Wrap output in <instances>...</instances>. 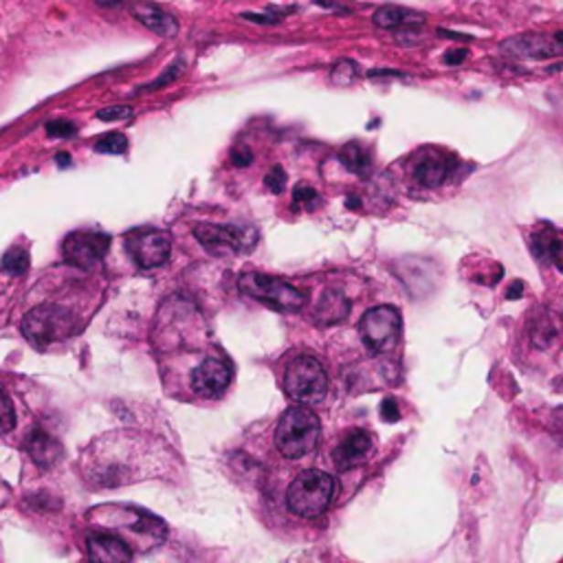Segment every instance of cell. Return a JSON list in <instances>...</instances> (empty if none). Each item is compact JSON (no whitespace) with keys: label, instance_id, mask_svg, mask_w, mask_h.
<instances>
[{"label":"cell","instance_id":"obj_1","mask_svg":"<svg viewBox=\"0 0 563 563\" xmlns=\"http://www.w3.org/2000/svg\"><path fill=\"white\" fill-rule=\"evenodd\" d=\"M175 453L164 442L139 431H111L97 438L84 456V473L90 484L101 489L159 478L170 469Z\"/></svg>","mask_w":563,"mask_h":563},{"label":"cell","instance_id":"obj_2","mask_svg":"<svg viewBox=\"0 0 563 563\" xmlns=\"http://www.w3.org/2000/svg\"><path fill=\"white\" fill-rule=\"evenodd\" d=\"M90 519L97 524H104L112 530L119 539H123L130 546V550L150 552L156 546H161L167 537V526L164 519H159L153 513L143 511L137 506L123 505H108L93 508Z\"/></svg>","mask_w":563,"mask_h":563},{"label":"cell","instance_id":"obj_3","mask_svg":"<svg viewBox=\"0 0 563 563\" xmlns=\"http://www.w3.org/2000/svg\"><path fill=\"white\" fill-rule=\"evenodd\" d=\"M319 419L304 405H293L282 414L275 427V447L284 458L300 460L313 453L319 442Z\"/></svg>","mask_w":563,"mask_h":563},{"label":"cell","instance_id":"obj_4","mask_svg":"<svg viewBox=\"0 0 563 563\" xmlns=\"http://www.w3.org/2000/svg\"><path fill=\"white\" fill-rule=\"evenodd\" d=\"M25 339L37 350H47L51 344L69 339L78 330V317L69 308L58 304H42L31 308L23 319Z\"/></svg>","mask_w":563,"mask_h":563},{"label":"cell","instance_id":"obj_5","mask_svg":"<svg viewBox=\"0 0 563 563\" xmlns=\"http://www.w3.org/2000/svg\"><path fill=\"white\" fill-rule=\"evenodd\" d=\"M335 491H337V484H335L333 475L311 469L291 482L289 491H286V505L295 515L315 519L330 506Z\"/></svg>","mask_w":563,"mask_h":563},{"label":"cell","instance_id":"obj_6","mask_svg":"<svg viewBox=\"0 0 563 563\" xmlns=\"http://www.w3.org/2000/svg\"><path fill=\"white\" fill-rule=\"evenodd\" d=\"M238 289L245 297H251V300L284 313H297L306 302L304 291L295 289L286 280L264 273H245L238 282Z\"/></svg>","mask_w":563,"mask_h":563},{"label":"cell","instance_id":"obj_7","mask_svg":"<svg viewBox=\"0 0 563 563\" xmlns=\"http://www.w3.org/2000/svg\"><path fill=\"white\" fill-rule=\"evenodd\" d=\"M284 392L286 397L300 405H315L324 400L328 392V377L324 366L315 356H297L286 367L284 375Z\"/></svg>","mask_w":563,"mask_h":563},{"label":"cell","instance_id":"obj_8","mask_svg":"<svg viewBox=\"0 0 563 563\" xmlns=\"http://www.w3.org/2000/svg\"><path fill=\"white\" fill-rule=\"evenodd\" d=\"M194 238L214 256H238L249 253L258 242V231L251 227L197 225Z\"/></svg>","mask_w":563,"mask_h":563},{"label":"cell","instance_id":"obj_9","mask_svg":"<svg viewBox=\"0 0 563 563\" xmlns=\"http://www.w3.org/2000/svg\"><path fill=\"white\" fill-rule=\"evenodd\" d=\"M403 319L394 306H377L367 311L359 324V335L366 348L372 352H388L398 344Z\"/></svg>","mask_w":563,"mask_h":563},{"label":"cell","instance_id":"obj_10","mask_svg":"<svg viewBox=\"0 0 563 563\" xmlns=\"http://www.w3.org/2000/svg\"><path fill=\"white\" fill-rule=\"evenodd\" d=\"M126 251L141 269H154L167 262L172 251V238L165 231L143 227L126 234Z\"/></svg>","mask_w":563,"mask_h":563},{"label":"cell","instance_id":"obj_11","mask_svg":"<svg viewBox=\"0 0 563 563\" xmlns=\"http://www.w3.org/2000/svg\"><path fill=\"white\" fill-rule=\"evenodd\" d=\"M111 238L104 231H73L62 245V256L70 267L82 271L95 269L106 258Z\"/></svg>","mask_w":563,"mask_h":563},{"label":"cell","instance_id":"obj_12","mask_svg":"<svg viewBox=\"0 0 563 563\" xmlns=\"http://www.w3.org/2000/svg\"><path fill=\"white\" fill-rule=\"evenodd\" d=\"M231 372L225 361L220 359H205L192 372V389L203 398H216L229 388Z\"/></svg>","mask_w":563,"mask_h":563},{"label":"cell","instance_id":"obj_13","mask_svg":"<svg viewBox=\"0 0 563 563\" xmlns=\"http://www.w3.org/2000/svg\"><path fill=\"white\" fill-rule=\"evenodd\" d=\"M372 451V436L366 430H352L333 451V462L339 471H348L366 462Z\"/></svg>","mask_w":563,"mask_h":563},{"label":"cell","instance_id":"obj_14","mask_svg":"<svg viewBox=\"0 0 563 563\" xmlns=\"http://www.w3.org/2000/svg\"><path fill=\"white\" fill-rule=\"evenodd\" d=\"M130 14L139 20L141 25L148 27L153 34H159L164 37H175L178 34V20L167 9L159 7V5L150 3V0H137L130 7Z\"/></svg>","mask_w":563,"mask_h":563},{"label":"cell","instance_id":"obj_15","mask_svg":"<svg viewBox=\"0 0 563 563\" xmlns=\"http://www.w3.org/2000/svg\"><path fill=\"white\" fill-rule=\"evenodd\" d=\"M561 42H563L561 31H557L555 40H550L548 36L528 34V36H519V37H515V40H508L506 48L511 53H515V56L544 59V58L561 56V51H563Z\"/></svg>","mask_w":563,"mask_h":563},{"label":"cell","instance_id":"obj_16","mask_svg":"<svg viewBox=\"0 0 563 563\" xmlns=\"http://www.w3.org/2000/svg\"><path fill=\"white\" fill-rule=\"evenodd\" d=\"M89 557L95 561H106V563H123L133 559L134 552L130 550V546L123 539H119L112 533H93L89 535Z\"/></svg>","mask_w":563,"mask_h":563},{"label":"cell","instance_id":"obj_17","mask_svg":"<svg viewBox=\"0 0 563 563\" xmlns=\"http://www.w3.org/2000/svg\"><path fill=\"white\" fill-rule=\"evenodd\" d=\"M27 451H29V456L37 469L47 471L56 467L59 460H62L64 449L59 445V441H56L51 434H47L45 430L36 427L29 438H27Z\"/></svg>","mask_w":563,"mask_h":563},{"label":"cell","instance_id":"obj_18","mask_svg":"<svg viewBox=\"0 0 563 563\" xmlns=\"http://www.w3.org/2000/svg\"><path fill=\"white\" fill-rule=\"evenodd\" d=\"M453 165H456V159H453V156H445L442 153H431L422 156L419 164H416L414 176L422 187L434 189L445 183V178L451 175Z\"/></svg>","mask_w":563,"mask_h":563},{"label":"cell","instance_id":"obj_19","mask_svg":"<svg viewBox=\"0 0 563 563\" xmlns=\"http://www.w3.org/2000/svg\"><path fill=\"white\" fill-rule=\"evenodd\" d=\"M375 25L381 27V29H420L422 25H425V16L414 12V9H403V7H381L375 14Z\"/></svg>","mask_w":563,"mask_h":563},{"label":"cell","instance_id":"obj_20","mask_svg":"<svg viewBox=\"0 0 563 563\" xmlns=\"http://www.w3.org/2000/svg\"><path fill=\"white\" fill-rule=\"evenodd\" d=\"M533 253L544 262H552L557 269H561V238L555 227L546 225L544 229H537L530 238Z\"/></svg>","mask_w":563,"mask_h":563},{"label":"cell","instance_id":"obj_21","mask_svg":"<svg viewBox=\"0 0 563 563\" xmlns=\"http://www.w3.org/2000/svg\"><path fill=\"white\" fill-rule=\"evenodd\" d=\"M348 313H350V302L341 293H337V291H326L322 302H319L315 317L324 324H335L348 317Z\"/></svg>","mask_w":563,"mask_h":563},{"label":"cell","instance_id":"obj_22","mask_svg":"<svg viewBox=\"0 0 563 563\" xmlns=\"http://www.w3.org/2000/svg\"><path fill=\"white\" fill-rule=\"evenodd\" d=\"M339 161L355 175L366 176L372 167V156L359 141H350L339 150Z\"/></svg>","mask_w":563,"mask_h":563},{"label":"cell","instance_id":"obj_23","mask_svg":"<svg viewBox=\"0 0 563 563\" xmlns=\"http://www.w3.org/2000/svg\"><path fill=\"white\" fill-rule=\"evenodd\" d=\"M29 251L25 247H12L7 253L3 256V262H0V269L9 275H25L29 271Z\"/></svg>","mask_w":563,"mask_h":563},{"label":"cell","instance_id":"obj_24","mask_svg":"<svg viewBox=\"0 0 563 563\" xmlns=\"http://www.w3.org/2000/svg\"><path fill=\"white\" fill-rule=\"evenodd\" d=\"M95 150L101 154H123L128 150V139L122 133H108L97 139Z\"/></svg>","mask_w":563,"mask_h":563},{"label":"cell","instance_id":"obj_25","mask_svg":"<svg viewBox=\"0 0 563 563\" xmlns=\"http://www.w3.org/2000/svg\"><path fill=\"white\" fill-rule=\"evenodd\" d=\"M16 427V409L9 394L0 386V434H9Z\"/></svg>","mask_w":563,"mask_h":563},{"label":"cell","instance_id":"obj_26","mask_svg":"<svg viewBox=\"0 0 563 563\" xmlns=\"http://www.w3.org/2000/svg\"><path fill=\"white\" fill-rule=\"evenodd\" d=\"M356 80V64L350 59H339L333 67V82L339 86H348Z\"/></svg>","mask_w":563,"mask_h":563},{"label":"cell","instance_id":"obj_27","mask_svg":"<svg viewBox=\"0 0 563 563\" xmlns=\"http://www.w3.org/2000/svg\"><path fill=\"white\" fill-rule=\"evenodd\" d=\"M264 186H267L273 194H282L286 187V172L282 170V165L271 167V172L264 176Z\"/></svg>","mask_w":563,"mask_h":563},{"label":"cell","instance_id":"obj_28","mask_svg":"<svg viewBox=\"0 0 563 563\" xmlns=\"http://www.w3.org/2000/svg\"><path fill=\"white\" fill-rule=\"evenodd\" d=\"M128 117H133V108L130 106H108L97 112V119H101V122H119V119Z\"/></svg>","mask_w":563,"mask_h":563},{"label":"cell","instance_id":"obj_29","mask_svg":"<svg viewBox=\"0 0 563 563\" xmlns=\"http://www.w3.org/2000/svg\"><path fill=\"white\" fill-rule=\"evenodd\" d=\"M75 133H78V128H75L70 122H51V123H47V134H48V137L67 139V137H73Z\"/></svg>","mask_w":563,"mask_h":563},{"label":"cell","instance_id":"obj_30","mask_svg":"<svg viewBox=\"0 0 563 563\" xmlns=\"http://www.w3.org/2000/svg\"><path fill=\"white\" fill-rule=\"evenodd\" d=\"M293 200L295 203L304 205V207H313L317 200V192L311 186H297L293 192Z\"/></svg>","mask_w":563,"mask_h":563},{"label":"cell","instance_id":"obj_31","mask_svg":"<svg viewBox=\"0 0 563 563\" xmlns=\"http://www.w3.org/2000/svg\"><path fill=\"white\" fill-rule=\"evenodd\" d=\"M181 70H183V59H176V62H175V64H172V67H170V69H167V70H165V73H164V75H161V78H159V80H156V82H154V84H150V86H148V89H150V90H154V89H161V86L170 84V82H172V80H175V78H176V75H178V73H181Z\"/></svg>","mask_w":563,"mask_h":563},{"label":"cell","instance_id":"obj_32","mask_svg":"<svg viewBox=\"0 0 563 563\" xmlns=\"http://www.w3.org/2000/svg\"><path fill=\"white\" fill-rule=\"evenodd\" d=\"M381 419L388 422H397L400 419V409L397 405V400L394 398H386L381 403Z\"/></svg>","mask_w":563,"mask_h":563},{"label":"cell","instance_id":"obj_33","mask_svg":"<svg viewBox=\"0 0 563 563\" xmlns=\"http://www.w3.org/2000/svg\"><path fill=\"white\" fill-rule=\"evenodd\" d=\"M251 161H253L251 150H247V148H236L234 153H231V164L238 165V167H245V165L251 164Z\"/></svg>","mask_w":563,"mask_h":563},{"label":"cell","instance_id":"obj_34","mask_svg":"<svg viewBox=\"0 0 563 563\" xmlns=\"http://www.w3.org/2000/svg\"><path fill=\"white\" fill-rule=\"evenodd\" d=\"M469 51L467 48H451V51L445 53V64L449 67H456V64H462L464 59H467Z\"/></svg>","mask_w":563,"mask_h":563},{"label":"cell","instance_id":"obj_35","mask_svg":"<svg viewBox=\"0 0 563 563\" xmlns=\"http://www.w3.org/2000/svg\"><path fill=\"white\" fill-rule=\"evenodd\" d=\"M522 291H524L522 282H513V289H508V300H517V297L522 295Z\"/></svg>","mask_w":563,"mask_h":563},{"label":"cell","instance_id":"obj_36","mask_svg":"<svg viewBox=\"0 0 563 563\" xmlns=\"http://www.w3.org/2000/svg\"><path fill=\"white\" fill-rule=\"evenodd\" d=\"M119 3L122 0H97V5H101V7H117Z\"/></svg>","mask_w":563,"mask_h":563},{"label":"cell","instance_id":"obj_37","mask_svg":"<svg viewBox=\"0 0 563 563\" xmlns=\"http://www.w3.org/2000/svg\"><path fill=\"white\" fill-rule=\"evenodd\" d=\"M70 156L69 154H58V165H69L70 164Z\"/></svg>","mask_w":563,"mask_h":563}]
</instances>
